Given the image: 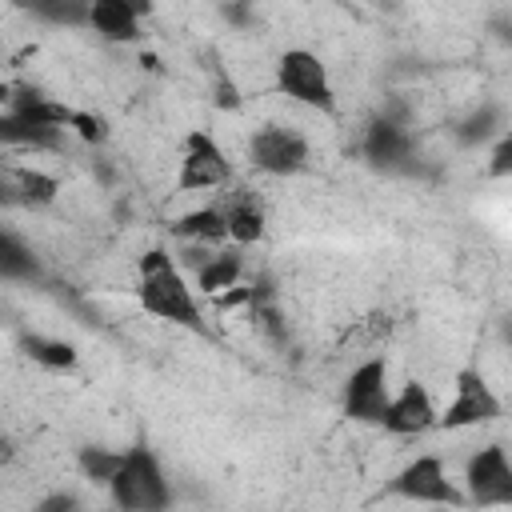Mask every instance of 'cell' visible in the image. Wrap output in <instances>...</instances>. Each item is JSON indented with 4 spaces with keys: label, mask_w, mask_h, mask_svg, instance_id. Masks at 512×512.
<instances>
[{
    "label": "cell",
    "mask_w": 512,
    "mask_h": 512,
    "mask_svg": "<svg viewBox=\"0 0 512 512\" xmlns=\"http://www.w3.org/2000/svg\"><path fill=\"white\" fill-rule=\"evenodd\" d=\"M388 360L384 356H368L364 364H356L344 380V416L356 424H380L384 408H388Z\"/></svg>",
    "instance_id": "obj_7"
},
{
    "label": "cell",
    "mask_w": 512,
    "mask_h": 512,
    "mask_svg": "<svg viewBox=\"0 0 512 512\" xmlns=\"http://www.w3.org/2000/svg\"><path fill=\"white\" fill-rule=\"evenodd\" d=\"M500 412H504V404H500V396L488 388V380H484L480 372H460V376H456V388H452V400L436 412V428H444V432H464V428L492 424Z\"/></svg>",
    "instance_id": "obj_5"
},
{
    "label": "cell",
    "mask_w": 512,
    "mask_h": 512,
    "mask_svg": "<svg viewBox=\"0 0 512 512\" xmlns=\"http://www.w3.org/2000/svg\"><path fill=\"white\" fill-rule=\"evenodd\" d=\"M276 88L316 112H336V88L328 76V64L312 52V48H288L276 60Z\"/></svg>",
    "instance_id": "obj_3"
},
{
    "label": "cell",
    "mask_w": 512,
    "mask_h": 512,
    "mask_svg": "<svg viewBox=\"0 0 512 512\" xmlns=\"http://www.w3.org/2000/svg\"><path fill=\"white\" fill-rule=\"evenodd\" d=\"M108 492H112L116 508H168L172 504L164 468H160L156 452L144 444L120 452V464L108 476Z\"/></svg>",
    "instance_id": "obj_2"
},
{
    "label": "cell",
    "mask_w": 512,
    "mask_h": 512,
    "mask_svg": "<svg viewBox=\"0 0 512 512\" xmlns=\"http://www.w3.org/2000/svg\"><path fill=\"white\" fill-rule=\"evenodd\" d=\"M380 428L388 436H400V440H412V436H424L428 428H436V404H432V392L416 380H408L396 396H388V408H384V420Z\"/></svg>",
    "instance_id": "obj_9"
},
{
    "label": "cell",
    "mask_w": 512,
    "mask_h": 512,
    "mask_svg": "<svg viewBox=\"0 0 512 512\" xmlns=\"http://www.w3.org/2000/svg\"><path fill=\"white\" fill-rule=\"evenodd\" d=\"M308 156H312V148H308L304 132L288 128V124H264L248 140V160L264 176H296L308 168Z\"/></svg>",
    "instance_id": "obj_4"
},
{
    "label": "cell",
    "mask_w": 512,
    "mask_h": 512,
    "mask_svg": "<svg viewBox=\"0 0 512 512\" xmlns=\"http://www.w3.org/2000/svg\"><path fill=\"white\" fill-rule=\"evenodd\" d=\"M24 352H28L36 364L52 368V372H68V368H76V348H72L68 340H52V336H24Z\"/></svg>",
    "instance_id": "obj_19"
},
{
    "label": "cell",
    "mask_w": 512,
    "mask_h": 512,
    "mask_svg": "<svg viewBox=\"0 0 512 512\" xmlns=\"http://www.w3.org/2000/svg\"><path fill=\"white\" fill-rule=\"evenodd\" d=\"M64 144V132H52V128H40L16 112H0V148H32V152H52Z\"/></svg>",
    "instance_id": "obj_16"
},
{
    "label": "cell",
    "mask_w": 512,
    "mask_h": 512,
    "mask_svg": "<svg viewBox=\"0 0 512 512\" xmlns=\"http://www.w3.org/2000/svg\"><path fill=\"white\" fill-rule=\"evenodd\" d=\"M472 504H512V460L500 444L480 448L464 468Z\"/></svg>",
    "instance_id": "obj_8"
},
{
    "label": "cell",
    "mask_w": 512,
    "mask_h": 512,
    "mask_svg": "<svg viewBox=\"0 0 512 512\" xmlns=\"http://www.w3.org/2000/svg\"><path fill=\"white\" fill-rule=\"evenodd\" d=\"M32 276H36L32 248L0 224V280H32Z\"/></svg>",
    "instance_id": "obj_18"
},
{
    "label": "cell",
    "mask_w": 512,
    "mask_h": 512,
    "mask_svg": "<svg viewBox=\"0 0 512 512\" xmlns=\"http://www.w3.org/2000/svg\"><path fill=\"white\" fill-rule=\"evenodd\" d=\"M4 204H12V176L0 168V208H4Z\"/></svg>",
    "instance_id": "obj_23"
},
{
    "label": "cell",
    "mask_w": 512,
    "mask_h": 512,
    "mask_svg": "<svg viewBox=\"0 0 512 512\" xmlns=\"http://www.w3.org/2000/svg\"><path fill=\"white\" fill-rule=\"evenodd\" d=\"M120 4H128L136 16H148L152 12V0H120Z\"/></svg>",
    "instance_id": "obj_25"
},
{
    "label": "cell",
    "mask_w": 512,
    "mask_h": 512,
    "mask_svg": "<svg viewBox=\"0 0 512 512\" xmlns=\"http://www.w3.org/2000/svg\"><path fill=\"white\" fill-rule=\"evenodd\" d=\"M32 16L48 20V24H84L88 0H24Z\"/></svg>",
    "instance_id": "obj_20"
},
{
    "label": "cell",
    "mask_w": 512,
    "mask_h": 512,
    "mask_svg": "<svg viewBox=\"0 0 512 512\" xmlns=\"http://www.w3.org/2000/svg\"><path fill=\"white\" fill-rule=\"evenodd\" d=\"M68 132H76L84 144H104V140H108V124H104V116L84 112V108H72V124H68Z\"/></svg>",
    "instance_id": "obj_22"
},
{
    "label": "cell",
    "mask_w": 512,
    "mask_h": 512,
    "mask_svg": "<svg viewBox=\"0 0 512 512\" xmlns=\"http://www.w3.org/2000/svg\"><path fill=\"white\" fill-rule=\"evenodd\" d=\"M364 156L376 164V168H404V160L412 156V136L404 132V124L380 116L368 124L364 132Z\"/></svg>",
    "instance_id": "obj_13"
},
{
    "label": "cell",
    "mask_w": 512,
    "mask_h": 512,
    "mask_svg": "<svg viewBox=\"0 0 512 512\" xmlns=\"http://www.w3.org/2000/svg\"><path fill=\"white\" fill-rule=\"evenodd\" d=\"M172 236L188 240V244H204V248H220L228 240V228H224V216L216 204H204V208H192L184 216L172 220Z\"/></svg>",
    "instance_id": "obj_15"
},
{
    "label": "cell",
    "mask_w": 512,
    "mask_h": 512,
    "mask_svg": "<svg viewBox=\"0 0 512 512\" xmlns=\"http://www.w3.org/2000/svg\"><path fill=\"white\" fill-rule=\"evenodd\" d=\"M136 300L152 320L176 324V328H192L204 332V312L200 300L188 284V276L180 272L176 256L164 248H148L136 264Z\"/></svg>",
    "instance_id": "obj_1"
},
{
    "label": "cell",
    "mask_w": 512,
    "mask_h": 512,
    "mask_svg": "<svg viewBox=\"0 0 512 512\" xmlns=\"http://www.w3.org/2000/svg\"><path fill=\"white\" fill-rule=\"evenodd\" d=\"M508 168V140H500V148H496V164H492V172H504Z\"/></svg>",
    "instance_id": "obj_24"
},
{
    "label": "cell",
    "mask_w": 512,
    "mask_h": 512,
    "mask_svg": "<svg viewBox=\"0 0 512 512\" xmlns=\"http://www.w3.org/2000/svg\"><path fill=\"white\" fill-rule=\"evenodd\" d=\"M12 204H24V208H48L56 196H60V184L56 176L40 172V168H12Z\"/></svg>",
    "instance_id": "obj_17"
},
{
    "label": "cell",
    "mask_w": 512,
    "mask_h": 512,
    "mask_svg": "<svg viewBox=\"0 0 512 512\" xmlns=\"http://www.w3.org/2000/svg\"><path fill=\"white\" fill-rule=\"evenodd\" d=\"M116 464H120V452H104V448H80V468H84V476H88V480L108 484V476L116 472Z\"/></svg>",
    "instance_id": "obj_21"
},
{
    "label": "cell",
    "mask_w": 512,
    "mask_h": 512,
    "mask_svg": "<svg viewBox=\"0 0 512 512\" xmlns=\"http://www.w3.org/2000/svg\"><path fill=\"white\" fill-rule=\"evenodd\" d=\"M240 276H244V256L236 248H212V252H200V260H196V292H204V296L236 292Z\"/></svg>",
    "instance_id": "obj_12"
},
{
    "label": "cell",
    "mask_w": 512,
    "mask_h": 512,
    "mask_svg": "<svg viewBox=\"0 0 512 512\" xmlns=\"http://www.w3.org/2000/svg\"><path fill=\"white\" fill-rule=\"evenodd\" d=\"M220 216H224V228H228V240L232 244H256L264 236V208L252 192H224V200L216 204Z\"/></svg>",
    "instance_id": "obj_14"
},
{
    "label": "cell",
    "mask_w": 512,
    "mask_h": 512,
    "mask_svg": "<svg viewBox=\"0 0 512 512\" xmlns=\"http://www.w3.org/2000/svg\"><path fill=\"white\" fill-rule=\"evenodd\" d=\"M232 180V164L228 152L204 132H188L184 148H180V168H176V188L180 192H208V188H224Z\"/></svg>",
    "instance_id": "obj_6"
},
{
    "label": "cell",
    "mask_w": 512,
    "mask_h": 512,
    "mask_svg": "<svg viewBox=\"0 0 512 512\" xmlns=\"http://www.w3.org/2000/svg\"><path fill=\"white\" fill-rule=\"evenodd\" d=\"M396 492H400L404 500H416V504H460V500H464V496L452 488L444 460L432 456V452H428V456H416L412 464L400 468Z\"/></svg>",
    "instance_id": "obj_10"
},
{
    "label": "cell",
    "mask_w": 512,
    "mask_h": 512,
    "mask_svg": "<svg viewBox=\"0 0 512 512\" xmlns=\"http://www.w3.org/2000/svg\"><path fill=\"white\" fill-rule=\"evenodd\" d=\"M84 24L108 44H136L144 36V16H136L120 0H88Z\"/></svg>",
    "instance_id": "obj_11"
}]
</instances>
